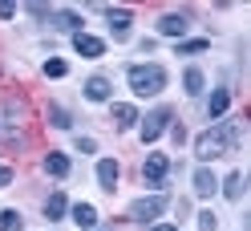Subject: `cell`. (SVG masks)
Instances as JSON below:
<instances>
[{"mask_svg": "<svg viewBox=\"0 0 251 231\" xmlns=\"http://www.w3.org/2000/svg\"><path fill=\"white\" fill-rule=\"evenodd\" d=\"M182 89H186L191 98L202 94V73H199V69H186V73H182Z\"/></svg>", "mask_w": 251, "mask_h": 231, "instance_id": "cell-19", "label": "cell"}, {"mask_svg": "<svg viewBox=\"0 0 251 231\" xmlns=\"http://www.w3.org/2000/svg\"><path fill=\"white\" fill-rule=\"evenodd\" d=\"M215 191H219V179L207 171V166H199V171H195V195L199 199H211Z\"/></svg>", "mask_w": 251, "mask_h": 231, "instance_id": "cell-9", "label": "cell"}, {"mask_svg": "<svg viewBox=\"0 0 251 231\" xmlns=\"http://www.w3.org/2000/svg\"><path fill=\"white\" fill-rule=\"evenodd\" d=\"M53 25L65 28V33H81V17L77 12H53Z\"/></svg>", "mask_w": 251, "mask_h": 231, "instance_id": "cell-16", "label": "cell"}, {"mask_svg": "<svg viewBox=\"0 0 251 231\" xmlns=\"http://www.w3.org/2000/svg\"><path fill=\"white\" fill-rule=\"evenodd\" d=\"M105 21H109V28H114V33L122 37V33H130L134 12H130V8H109V12H105Z\"/></svg>", "mask_w": 251, "mask_h": 231, "instance_id": "cell-13", "label": "cell"}, {"mask_svg": "<svg viewBox=\"0 0 251 231\" xmlns=\"http://www.w3.org/2000/svg\"><path fill=\"white\" fill-rule=\"evenodd\" d=\"M223 195H227V199H243V175H239V171L223 179Z\"/></svg>", "mask_w": 251, "mask_h": 231, "instance_id": "cell-18", "label": "cell"}, {"mask_svg": "<svg viewBox=\"0 0 251 231\" xmlns=\"http://www.w3.org/2000/svg\"><path fill=\"white\" fill-rule=\"evenodd\" d=\"M12 12H17V4H8V0H0V21H8Z\"/></svg>", "mask_w": 251, "mask_h": 231, "instance_id": "cell-26", "label": "cell"}, {"mask_svg": "<svg viewBox=\"0 0 251 231\" xmlns=\"http://www.w3.org/2000/svg\"><path fill=\"white\" fill-rule=\"evenodd\" d=\"M126 77H130V89L138 98H154V94H162V85H166V69L154 65V61L150 65H130Z\"/></svg>", "mask_w": 251, "mask_h": 231, "instance_id": "cell-1", "label": "cell"}, {"mask_svg": "<svg viewBox=\"0 0 251 231\" xmlns=\"http://www.w3.org/2000/svg\"><path fill=\"white\" fill-rule=\"evenodd\" d=\"M118 179H122V166H118L114 158H101V162H98V182H101L105 191H114Z\"/></svg>", "mask_w": 251, "mask_h": 231, "instance_id": "cell-8", "label": "cell"}, {"mask_svg": "<svg viewBox=\"0 0 251 231\" xmlns=\"http://www.w3.org/2000/svg\"><path fill=\"white\" fill-rule=\"evenodd\" d=\"M162 211H166V195H146V199H134V203H130V219L154 223Z\"/></svg>", "mask_w": 251, "mask_h": 231, "instance_id": "cell-2", "label": "cell"}, {"mask_svg": "<svg viewBox=\"0 0 251 231\" xmlns=\"http://www.w3.org/2000/svg\"><path fill=\"white\" fill-rule=\"evenodd\" d=\"M73 223L81 227V231L98 227V207H89V203H77V207H73Z\"/></svg>", "mask_w": 251, "mask_h": 231, "instance_id": "cell-14", "label": "cell"}, {"mask_svg": "<svg viewBox=\"0 0 251 231\" xmlns=\"http://www.w3.org/2000/svg\"><path fill=\"white\" fill-rule=\"evenodd\" d=\"M170 118H175V114H170L166 105H162V110H154V114H146L142 118V142H158V138L166 134V126H170Z\"/></svg>", "mask_w": 251, "mask_h": 231, "instance_id": "cell-4", "label": "cell"}, {"mask_svg": "<svg viewBox=\"0 0 251 231\" xmlns=\"http://www.w3.org/2000/svg\"><path fill=\"white\" fill-rule=\"evenodd\" d=\"M150 231H178V227H170V223H154Z\"/></svg>", "mask_w": 251, "mask_h": 231, "instance_id": "cell-28", "label": "cell"}, {"mask_svg": "<svg viewBox=\"0 0 251 231\" xmlns=\"http://www.w3.org/2000/svg\"><path fill=\"white\" fill-rule=\"evenodd\" d=\"M166 171H170L166 154H150V158H146V166H142V175H146V182H150V187H162V182H166Z\"/></svg>", "mask_w": 251, "mask_h": 231, "instance_id": "cell-5", "label": "cell"}, {"mask_svg": "<svg viewBox=\"0 0 251 231\" xmlns=\"http://www.w3.org/2000/svg\"><path fill=\"white\" fill-rule=\"evenodd\" d=\"M195 154H199L202 162H211V158H219V154H227L223 134H219V130H202V134L195 138Z\"/></svg>", "mask_w": 251, "mask_h": 231, "instance_id": "cell-3", "label": "cell"}, {"mask_svg": "<svg viewBox=\"0 0 251 231\" xmlns=\"http://www.w3.org/2000/svg\"><path fill=\"white\" fill-rule=\"evenodd\" d=\"M45 171H49L53 179H65V175H69V154H61V150L45 154Z\"/></svg>", "mask_w": 251, "mask_h": 231, "instance_id": "cell-12", "label": "cell"}, {"mask_svg": "<svg viewBox=\"0 0 251 231\" xmlns=\"http://www.w3.org/2000/svg\"><path fill=\"white\" fill-rule=\"evenodd\" d=\"M12 182V166H0V187H8Z\"/></svg>", "mask_w": 251, "mask_h": 231, "instance_id": "cell-27", "label": "cell"}, {"mask_svg": "<svg viewBox=\"0 0 251 231\" xmlns=\"http://www.w3.org/2000/svg\"><path fill=\"white\" fill-rule=\"evenodd\" d=\"M65 211H69V199L61 195V191L49 195V203H45V219H53V223H57V219H65Z\"/></svg>", "mask_w": 251, "mask_h": 231, "instance_id": "cell-15", "label": "cell"}, {"mask_svg": "<svg viewBox=\"0 0 251 231\" xmlns=\"http://www.w3.org/2000/svg\"><path fill=\"white\" fill-rule=\"evenodd\" d=\"M211 49V41L207 37H195V41H178V53L186 57V53H207Z\"/></svg>", "mask_w": 251, "mask_h": 231, "instance_id": "cell-20", "label": "cell"}, {"mask_svg": "<svg viewBox=\"0 0 251 231\" xmlns=\"http://www.w3.org/2000/svg\"><path fill=\"white\" fill-rule=\"evenodd\" d=\"M109 94H114V85H109L105 77H89L85 81V98L89 102H109Z\"/></svg>", "mask_w": 251, "mask_h": 231, "instance_id": "cell-10", "label": "cell"}, {"mask_svg": "<svg viewBox=\"0 0 251 231\" xmlns=\"http://www.w3.org/2000/svg\"><path fill=\"white\" fill-rule=\"evenodd\" d=\"M138 118H142V114H138L130 102H118V105H114V122H118V130H130V126H138Z\"/></svg>", "mask_w": 251, "mask_h": 231, "instance_id": "cell-11", "label": "cell"}, {"mask_svg": "<svg viewBox=\"0 0 251 231\" xmlns=\"http://www.w3.org/2000/svg\"><path fill=\"white\" fill-rule=\"evenodd\" d=\"M199 231H215V211H199Z\"/></svg>", "mask_w": 251, "mask_h": 231, "instance_id": "cell-24", "label": "cell"}, {"mask_svg": "<svg viewBox=\"0 0 251 231\" xmlns=\"http://www.w3.org/2000/svg\"><path fill=\"white\" fill-rule=\"evenodd\" d=\"M186 25H191L186 12H166V17L158 21V33L162 37H186Z\"/></svg>", "mask_w": 251, "mask_h": 231, "instance_id": "cell-7", "label": "cell"}, {"mask_svg": "<svg viewBox=\"0 0 251 231\" xmlns=\"http://www.w3.org/2000/svg\"><path fill=\"white\" fill-rule=\"evenodd\" d=\"M77 150H81V154H93V150H98V142H93V138H81V142H77Z\"/></svg>", "mask_w": 251, "mask_h": 231, "instance_id": "cell-25", "label": "cell"}, {"mask_svg": "<svg viewBox=\"0 0 251 231\" xmlns=\"http://www.w3.org/2000/svg\"><path fill=\"white\" fill-rule=\"evenodd\" d=\"M69 73V65L61 57H53V61H45V77H65Z\"/></svg>", "mask_w": 251, "mask_h": 231, "instance_id": "cell-23", "label": "cell"}, {"mask_svg": "<svg viewBox=\"0 0 251 231\" xmlns=\"http://www.w3.org/2000/svg\"><path fill=\"white\" fill-rule=\"evenodd\" d=\"M231 110V94H227V89H215V94H211V118H223Z\"/></svg>", "mask_w": 251, "mask_h": 231, "instance_id": "cell-17", "label": "cell"}, {"mask_svg": "<svg viewBox=\"0 0 251 231\" xmlns=\"http://www.w3.org/2000/svg\"><path fill=\"white\" fill-rule=\"evenodd\" d=\"M49 122H53L57 130H69V126H73V118H69L65 110H61V105H49Z\"/></svg>", "mask_w": 251, "mask_h": 231, "instance_id": "cell-22", "label": "cell"}, {"mask_svg": "<svg viewBox=\"0 0 251 231\" xmlns=\"http://www.w3.org/2000/svg\"><path fill=\"white\" fill-rule=\"evenodd\" d=\"M73 49L81 53V57L93 61V57H101V53H105V41H101V37H93V33H73Z\"/></svg>", "mask_w": 251, "mask_h": 231, "instance_id": "cell-6", "label": "cell"}, {"mask_svg": "<svg viewBox=\"0 0 251 231\" xmlns=\"http://www.w3.org/2000/svg\"><path fill=\"white\" fill-rule=\"evenodd\" d=\"M25 227V219L17 211H0V231H21Z\"/></svg>", "mask_w": 251, "mask_h": 231, "instance_id": "cell-21", "label": "cell"}]
</instances>
